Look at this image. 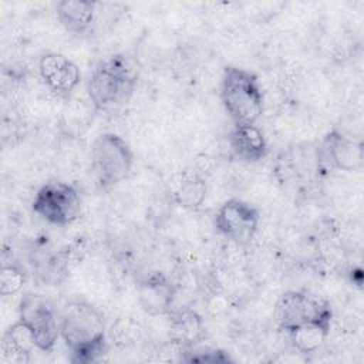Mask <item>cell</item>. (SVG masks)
<instances>
[{
	"label": "cell",
	"mask_w": 364,
	"mask_h": 364,
	"mask_svg": "<svg viewBox=\"0 0 364 364\" xmlns=\"http://www.w3.org/2000/svg\"><path fill=\"white\" fill-rule=\"evenodd\" d=\"M60 337L71 353V363H95L107 353L104 317L87 301L75 300L64 307Z\"/></svg>",
	"instance_id": "obj_1"
},
{
	"label": "cell",
	"mask_w": 364,
	"mask_h": 364,
	"mask_svg": "<svg viewBox=\"0 0 364 364\" xmlns=\"http://www.w3.org/2000/svg\"><path fill=\"white\" fill-rule=\"evenodd\" d=\"M139 68L125 54H114L104 60L88 80V95L97 109H108L125 102L132 94Z\"/></svg>",
	"instance_id": "obj_2"
},
{
	"label": "cell",
	"mask_w": 364,
	"mask_h": 364,
	"mask_svg": "<svg viewBox=\"0 0 364 364\" xmlns=\"http://www.w3.org/2000/svg\"><path fill=\"white\" fill-rule=\"evenodd\" d=\"M220 100L235 124H256L263 112L260 82L252 71L242 67H225L220 81Z\"/></svg>",
	"instance_id": "obj_3"
},
{
	"label": "cell",
	"mask_w": 364,
	"mask_h": 364,
	"mask_svg": "<svg viewBox=\"0 0 364 364\" xmlns=\"http://www.w3.org/2000/svg\"><path fill=\"white\" fill-rule=\"evenodd\" d=\"M134 164L129 144L117 134L98 135L91 146V166L98 185L109 189L127 179Z\"/></svg>",
	"instance_id": "obj_4"
},
{
	"label": "cell",
	"mask_w": 364,
	"mask_h": 364,
	"mask_svg": "<svg viewBox=\"0 0 364 364\" xmlns=\"http://www.w3.org/2000/svg\"><path fill=\"white\" fill-rule=\"evenodd\" d=\"M331 317L328 301L303 290L283 293L274 306V320L287 333L307 324H318L330 330Z\"/></svg>",
	"instance_id": "obj_5"
},
{
	"label": "cell",
	"mask_w": 364,
	"mask_h": 364,
	"mask_svg": "<svg viewBox=\"0 0 364 364\" xmlns=\"http://www.w3.org/2000/svg\"><path fill=\"white\" fill-rule=\"evenodd\" d=\"M31 209L41 219L55 226H67L78 219L81 199L78 191L63 181H48L38 188Z\"/></svg>",
	"instance_id": "obj_6"
},
{
	"label": "cell",
	"mask_w": 364,
	"mask_h": 364,
	"mask_svg": "<svg viewBox=\"0 0 364 364\" xmlns=\"http://www.w3.org/2000/svg\"><path fill=\"white\" fill-rule=\"evenodd\" d=\"M20 321L30 330L41 351H51L60 337V316L53 301L41 294L27 293L18 306Z\"/></svg>",
	"instance_id": "obj_7"
},
{
	"label": "cell",
	"mask_w": 364,
	"mask_h": 364,
	"mask_svg": "<svg viewBox=\"0 0 364 364\" xmlns=\"http://www.w3.org/2000/svg\"><path fill=\"white\" fill-rule=\"evenodd\" d=\"M259 220L257 208L246 200L232 198L216 212L215 228L226 239L237 245H247L257 232Z\"/></svg>",
	"instance_id": "obj_8"
},
{
	"label": "cell",
	"mask_w": 364,
	"mask_h": 364,
	"mask_svg": "<svg viewBox=\"0 0 364 364\" xmlns=\"http://www.w3.org/2000/svg\"><path fill=\"white\" fill-rule=\"evenodd\" d=\"M363 145L358 141H354L337 129L330 131L320 148V164L326 171H357L363 166Z\"/></svg>",
	"instance_id": "obj_9"
},
{
	"label": "cell",
	"mask_w": 364,
	"mask_h": 364,
	"mask_svg": "<svg viewBox=\"0 0 364 364\" xmlns=\"http://www.w3.org/2000/svg\"><path fill=\"white\" fill-rule=\"evenodd\" d=\"M38 73L44 84L63 97L70 95L81 78L77 64L60 53L44 54L38 61Z\"/></svg>",
	"instance_id": "obj_10"
},
{
	"label": "cell",
	"mask_w": 364,
	"mask_h": 364,
	"mask_svg": "<svg viewBox=\"0 0 364 364\" xmlns=\"http://www.w3.org/2000/svg\"><path fill=\"white\" fill-rule=\"evenodd\" d=\"M138 300L148 314H165L173 301V286L161 272L149 273L138 286Z\"/></svg>",
	"instance_id": "obj_11"
},
{
	"label": "cell",
	"mask_w": 364,
	"mask_h": 364,
	"mask_svg": "<svg viewBox=\"0 0 364 364\" xmlns=\"http://www.w3.org/2000/svg\"><path fill=\"white\" fill-rule=\"evenodd\" d=\"M233 154L245 162H259L267 155V142L256 124H235L229 134Z\"/></svg>",
	"instance_id": "obj_12"
},
{
	"label": "cell",
	"mask_w": 364,
	"mask_h": 364,
	"mask_svg": "<svg viewBox=\"0 0 364 364\" xmlns=\"http://www.w3.org/2000/svg\"><path fill=\"white\" fill-rule=\"evenodd\" d=\"M95 1L84 0H63L55 6L57 17L61 26L71 33H85L94 21Z\"/></svg>",
	"instance_id": "obj_13"
},
{
	"label": "cell",
	"mask_w": 364,
	"mask_h": 364,
	"mask_svg": "<svg viewBox=\"0 0 364 364\" xmlns=\"http://www.w3.org/2000/svg\"><path fill=\"white\" fill-rule=\"evenodd\" d=\"M33 348H37L30 330L18 320L3 336L1 353L3 357L16 364L28 363Z\"/></svg>",
	"instance_id": "obj_14"
},
{
	"label": "cell",
	"mask_w": 364,
	"mask_h": 364,
	"mask_svg": "<svg viewBox=\"0 0 364 364\" xmlns=\"http://www.w3.org/2000/svg\"><path fill=\"white\" fill-rule=\"evenodd\" d=\"M172 331L178 343L195 344L202 336V321L195 311H179L172 320Z\"/></svg>",
	"instance_id": "obj_15"
},
{
	"label": "cell",
	"mask_w": 364,
	"mask_h": 364,
	"mask_svg": "<svg viewBox=\"0 0 364 364\" xmlns=\"http://www.w3.org/2000/svg\"><path fill=\"white\" fill-rule=\"evenodd\" d=\"M328 331V328L318 324H307L290 331L289 336L296 350L300 353H313L324 343Z\"/></svg>",
	"instance_id": "obj_16"
},
{
	"label": "cell",
	"mask_w": 364,
	"mask_h": 364,
	"mask_svg": "<svg viewBox=\"0 0 364 364\" xmlns=\"http://www.w3.org/2000/svg\"><path fill=\"white\" fill-rule=\"evenodd\" d=\"M26 277L21 269L16 264H3L0 270V294L9 296L21 290Z\"/></svg>",
	"instance_id": "obj_17"
},
{
	"label": "cell",
	"mask_w": 364,
	"mask_h": 364,
	"mask_svg": "<svg viewBox=\"0 0 364 364\" xmlns=\"http://www.w3.org/2000/svg\"><path fill=\"white\" fill-rule=\"evenodd\" d=\"M205 191H206V186L200 179L186 181L185 183H182L178 192V202L181 203V206H185V208L199 206L202 199L205 198Z\"/></svg>",
	"instance_id": "obj_18"
}]
</instances>
